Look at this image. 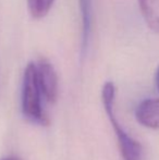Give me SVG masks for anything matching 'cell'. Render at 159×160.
Segmentation results:
<instances>
[{"mask_svg": "<svg viewBox=\"0 0 159 160\" xmlns=\"http://www.w3.org/2000/svg\"><path fill=\"white\" fill-rule=\"evenodd\" d=\"M135 118L141 125L159 130V98H147L135 109Z\"/></svg>", "mask_w": 159, "mask_h": 160, "instance_id": "277c9868", "label": "cell"}, {"mask_svg": "<svg viewBox=\"0 0 159 160\" xmlns=\"http://www.w3.org/2000/svg\"><path fill=\"white\" fill-rule=\"evenodd\" d=\"M35 65H36L37 80L42 96L46 98L47 101L55 103L58 99V93H59L58 75L55 68L47 59H39Z\"/></svg>", "mask_w": 159, "mask_h": 160, "instance_id": "3957f363", "label": "cell"}, {"mask_svg": "<svg viewBox=\"0 0 159 160\" xmlns=\"http://www.w3.org/2000/svg\"><path fill=\"white\" fill-rule=\"evenodd\" d=\"M137 2L147 26L159 34V0H137Z\"/></svg>", "mask_w": 159, "mask_h": 160, "instance_id": "8992f818", "label": "cell"}, {"mask_svg": "<svg viewBox=\"0 0 159 160\" xmlns=\"http://www.w3.org/2000/svg\"><path fill=\"white\" fill-rule=\"evenodd\" d=\"M55 0H27L28 12L34 19H42L49 13Z\"/></svg>", "mask_w": 159, "mask_h": 160, "instance_id": "52a82bcc", "label": "cell"}, {"mask_svg": "<svg viewBox=\"0 0 159 160\" xmlns=\"http://www.w3.org/2000/svg\"><path fill=\"white\" fill-rule=\"evenodd\" d=\"M81 22H82V42L81 49L84 55L87 51L91 40L92 31H93V20H94V4L93 0H79Z\"/></svg>", "mask_w": 159, "mask_h": 160, "instance_id": "5b68a950", "label": "cell"}, {"mask_svg": "<svg viewBox=\"0 0 159 160\" xmlns=\"http://www.w3.org/2000/svg\"><path fill=\"white\" fill-rule=\"evenodd\" d=\"M42 95L37 80L36 65L34 62H30L24 70L22 82V112L31 122L39 125H48L49 119L42 107Z\"/></svg>", "mask_w": 159, "mask_h": 160, "instance_id": "7a4b0ae2", "label": "cell"}, {"mask_svg": "<svg viewBox=\"0 0 159 160\" xmlns=\"http://www.w3.org/2000/svg\"><path fill=\"white\" fill-rule=\"evenodd\" d=\"M2 160H20V159L17 158V157H8V158H4Z\"/></svg>", "mask_w": 159, "mask_h": 160, "instance_id": "9c48e42d", "label": "cell"}, {"mask_svg": "<svg viewBox=\"0 0 159 160\" xmlns=\"http://www.w3.org/2000/svg\"><path fill=\"white\" fill-rule=\"evenodd\" d=\"M102 98L104 108L109 118L111 125L115 130L116 136L119 144L120 152L123 160H142L143 147L136 139L131 137L123 128L119 124L115 116V98H116V85L111 81H107L102 89Z\"/></svg>", "mask_w": 159, "mask_h": 160, "instance_id": "6da1fadb", "label": "cell"}, {"mask_svg": "<svg viewBox=\"0 0 159 160\" xmlns=\"http://www.w3.org/2000/svg\"><path fill=\"white\" fill-rule=\"evenodd\" d=\"M155 81H156V85H157V88H158V91H159V67H158L157 71H156Z\"/></svg>", "mask_w": 159, "mask_h": 160, "instance_id": "ba28073f", "label": "cell"}]
</instances>
